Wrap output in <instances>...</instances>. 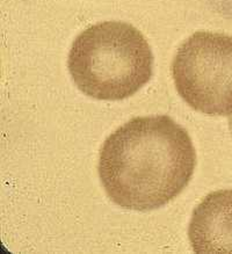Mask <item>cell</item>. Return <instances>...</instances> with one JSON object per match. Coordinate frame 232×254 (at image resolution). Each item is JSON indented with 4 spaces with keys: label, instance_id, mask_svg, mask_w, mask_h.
<instances>
[{
    "label": "cell",
    "instance_id": "1",
    "mask_svg": "<svg viewBox=\"0 0 232 254\" xmlns=\"http://www.w3.org/2000/svg\"><path fill=\"white\" fill-rule=\"evenodd\" d=\"M196 152L186 129L167 115L135 118L105 140L99 177L118 207L149 211L164 207L187 187Z\"/></svg>",
    "mask_w": 232,
    "mask_h": 254
},
{
    "label": "cell",
    "instance_id": "2",
    "mask_svg": "<svg viewBox=\"0 0 232 254\" xmlns=\"http://www.w3.org/2000/svg\"><path fill=\"white\" fill-rule=\"evenodd\" d=\"M67 67L84 94L98 100H123L151 79L153 55L144 35L134 26L105 21L76 37Z\"/></svg>",
    "mask_w": 232,
    "mask_h": 254
},
{
    "label": "cell",
    "instance_id": "3",
    "mask_svg": "<svg viewBox=\"0 0 232 254\" xmlns=\"http://www.w3.org/2000/svg\"><path fill=\"white\" fill-rule=\"evenodd\" d=\"M172 74L180 97L196 112L232 114V36L194 33L178 49Z\"/></svg>",
    "mask_w": 232,
    "mask_h": 254
},
{
    "label": "cell",
    "instance_id": "4",
    "mask_svg": "<svg viewBox=\"0 0 232 254\" xmlns=\"http://www.w3.org/2000/svg\"><path fill=\"white\" fill-rule=\"evenodd\" d=\"M188 238L195 253L232 254V190L213 191L196 205Z\"/></svg>",
    "mask_w": 232,
    "mask_h": 254
},
{
    "label": "cell",
    "instance_id": "5",
    "mask_svg": "<svg viewBox=\"0 0 232 254\" xmlns=\"http://www.w3.org/2000/svg\"><path fill=\"white\" fill-rule=\"evenodd\" d=\"M229 128H230L231 135H232V114L230 115V121H229Z\"/></svg>",
    "mask_w": 232,
    "mask_h": 254
}]
</instances>
